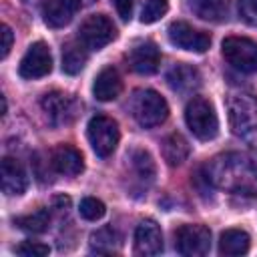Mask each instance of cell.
Returning a JSON list of instances; mask_svg holds the SVG:
<instances>
[{
  "instance_id": "d4e9b609",
  "label": "cell",
  "mask_w": 257,
  "mask_h": 257,
  "mask_svg": "<svg viewBox=\"0 0 257 257\" xmlns=\"http://www.w3.org/2000/svg\"><path fill=\"white\" fill-rule=\"evenodd\" d=\"M116 243H118V235L110 227H102L90 235V245H92V251L96 253H112L116 249Z\"/></svg>"
},
{
  "instance_id": "83f0119b",
  "label": "cell",
  "mask_w": 257,
  "mask_h": 257,
  "mask_svg": "<svg viewBox=\"0 0 257 257\" xmlns=\"http://www.w3.org/2000/svg\"><path fill=\"white\" fill-rule=\"evenodd\" d=\"M16 253L24 255V257H44L50 253V247L40 243V241H22L16 247Z\"/></svg>"
},
{
  "instance_id": "d6a6232c",
  "label": "cell",
  "mask_w": 257,
  "mask_h": 257,
  "mask_svg": "<svg viewBox=\"0 0 257 257\" xmlns=\"http://www.w3.org/2000/svg\"><path fill=\"white\" fill-rule=\"evenodd\" d=\"M86 2H94V0H86Z\"/></svg>"
},
{
  "instance_id": "7c38bea8",
  "label": "cell",
  "mask_w": 257,
  "mask_h": 257,
  "mask_svg": "<svg viewBox=\"0 0 257 257\" xmlns=\"http://www.w3.org/2000/svg\"><path fill=\"white\" fill-rule=\"evenodd\" d=\"M126 58H128L131 68L139 74H153L159 70V64H161V52H159L157 44H153L149 40L137 42L131 48V52L126 54Z\"/></svg>"
},
{
  "instance_id": "ac0fdd59",
  "label": "cell",
  "mask_w": 257,
  "mask_h": 257,
  "mask_svg": "<svg viewBox=\"0 0 257 257\" xmlns=\"http://www.w3.org/2000/svg\"><path fill=\"white\" fill-rule=\"evenodd\" d=\"M120 90H122V80L116 68L106 66L96 74L94 84H92V94L96 100H102V102L114 100L120 94Z\"/></svg>"
},
{
  "instance_id": "f546056e",
  "label": "cell",
  "mask_w": 257,
  "mask_h": 257,
  "mask_svg": "<svg viewBox=\"0 0 257 257\" xmlns=\"http://www.w3.org/2000/svg\"><path fill=\"white\" fill-rule=\"evenodd\" d=\"M2 50H0V58H6L8 56V52H10V48H12V40H14V34H12V28L8 26V24H2Z\"/></svg>"
},
{
  "instance_id": "9a60e30c",
  "label": "cell",
  "mask_w": 257,
  "mask_h": 257,
  "mask_svg": "<svg viewBox=\"0 0 257 257\" xmlns=\"http://www.w3.org/2000/svg\"><path fill=\"white\" fill-rule=\"evenodd\" d=\"M50 167L64 177H76L78 173H82L84 161L80 151L74 149L72 145H58L50 153Z\"/></svg>"
},
{
  "instance_id": "ffe728a7",
  "label": "cell",
  "mask_w": 257,
  "mask_h": 257,
  "mask_svg": "<svg viewBox=\"0 0 257 257\" xmlns=\"http://www.w3.org/2000/svg\"><path fill=\"white\" fill-rule=\"evenodd\" d=\"M187 8L207 22H223L227 18V0H187Z\"/></svg>"
},
{
  "instance_id": "9c48e42d",
  "label": "cell",
  "mask_w": 257,
  "mask_h": 257,
  "mask_svg": "<svg viewBox=\"0 0 257 257\" xmlns=\"http://www.w3.org/2000/svg\"><path fill=\"white\" fill-rule=\"evenodd\" d=\"M175 247L187 257L207 255L211 249V231L205 225H181L175 231Z\"/></svg>"
},
{
  "instance_id": "e0dca14e",
  "label": "cell",
  "mask_w": 257,
  "mask_h": 257,
  "mask_svg": "<svg viewBox=\"0 0 257 257\" xmlns=\"http://www.w3.org/2000/svg\"><path fill=\"white\" fill-rule=\"evenodd\" d=\"M80 8V0H46L42 6V18L50 28L66 26Z\"/></svg>"
},
{
  "instance_id": "2e32d148",
  "label": "cell",
  "mask_w": 257,
  "mask_h": 257,
  "mask_svg": "<svg viewBox=\"0 0 257 257\" xmlns=\"http://www.w3.org/2000/svg\"><path fill=\"white\" fill-rule=\"evenodd\" d=\"M167 84L179 94H191L201 86V74L195 66L187 64V62H179L169 68Z\"/></svg>"
},
{
  "instance_id": "5bb4252c",
  "label": "cell",
  "mask_w": 257,
  "mask_h": 257,
  "mask_svg": "<svg viewBox=\"0 0 257 257\" xmlns=\"http://www.w3.org/2000/svg\"><path fill=\"white\" fill-rule=\"evenodd\" d=\"M0 179H2V191L8 197H18L28 187V177L18 159L4 157L0 165Z\"/></svg>"
},
{
  "instance_id": "8992f818",
  "label": "cell",
  "mask_w": 257,
  "mask_h": 257,
  "mask_svg": "<svg viewBox=\"0 0 257 257\" xmlns=\"http://www.w3.org/2000/svg\"><path fill=\"white\" fill-rule=\"evenodd\" d=\"M86 133H88V141H90L92 151L102 159L114 153V149L118 145V139H120L116 120H112L110 116H104V114L92 116L88 120V131Z\"/></svg>"
},
{
  "instance_id": "484cf974",
  "label": "cell",
  "mask_w": 257,
  "mask_h": 257,
  "mask_svg": "<svg viewBox=\"0 0 257 257\" xmlns=\"http://www.w3.org/2000/svg\"><path fill=\"white\" fill-rule=\"evenodd\" d=\"M169 10V2L167 0H145L143 8H141V22L143 24H153L157 20H161Z\"/></svg>"
},
{
  "instance_id": "52a82bcc",
  "label": "cell",
  "mask_w": 257,
  "mask_h": 257,
  "mask_svg": "<svg viewBox=\"0 0 257 257\" xmlns=\"http://www.w3.org/2000/svg\"><path fill=\"white\" fill-rule=\"evenodd\" d=\"M40 106L52 126H62V124L72 122L78 112V100L72 94L62 92V90L46 92L40 100Z\"/></svg>"
},
{
  "instance_id": "6da1fadb",
  "label": "cell",
  "mask_w": 257,
  "mask_h": 257,
  "mask_svg": "<svg viewBox=\"0 0 257 257\" xmlns=\"http://www.w3.org/2000/svg\"><path fill=\"white\" fill-rule=\"evenodd\" d=\"M211 187L235 195L257 197V165L241 153H225L209 161L203 169Z\"/></svg>"
},
{
  "instance_id": "ba28073f",
  "label": "cell",
  "mask_w": 257,
  "mask_h": 257,
  "mask_svg": "<svg viewBox=\"0 0 257 257\" xmlns=\"http://www.w3.org/2000/svg\"><path fill=\"white\" fill-rule=\"evenodd\" d=\"M116 36L114 24L108 20L104 14H92L88 16L80 28H78V40L88 48V50H100L106 44H110Z\"/></svg>"
},
{
  "instance_id": "603a6c76",
  "label": "cell",
  "mask_w": 257,
  "mask_h": 257,
  "mask_svg": "<svg viewBox=\"0 0 257 257\" xmlns=\"http://www.w3.org/2000/svg\"><path fill=\"white\" fill-rule=\"evenodd\" d=\"M86 64V46L78 42H68L62 48V72L78 74Z\"/></svg>"
},
{
  "instance_id": "8fae6325",
  "label": "cell",
  "mask_w": 257,
  "mask_h": 257,
  "mask_svg": "<svg viewBox=\"0 0 257 257\" xmlns=\"http://www.w3.org/2000/svg\"><path fill=\"white\" fill-rule=\"evenodd\" d=\"M171 44L189 52H205L211 46V36L203 30L193 28L187 22H173L167 30Z\"/></svg>"
},
{
  "instance_id": "4fadbf2b",
  "label": "cell",
  "mask_w": 257,
  "mask_h": 257,
  "mask_svg": "<svg viewBox=\"0 0 257 257\" xmlns=\"http://www.w3.org/2000/svg\"><path fill=\"white\" fill-rule=\"evenodd\" d=\"M163 251V233L153 219H145L135 229V253L139 255H159Z\"/></svg>"
},
{
  "instance_id": "4316f807",
  "label": "cell",
  "mask_w": 257,
  "mask_h": 257,
  "mask_svg": "<svg viewBox=\"0 0 257 257\" xmlns=\"http://www.w3.org/2000/svg\"><path fill=\"white\" fill-rule=\"evenodd\" d=\"M78 213L82 219L86 221H98L104 213H106V207L100 199H94V197H86L80 201V207H78Z\"/></svg>"
},
{
  "instance_id": "44dd1931",
  "label": "cell",
  "mask_w": 257,
  "mask_h": 257,
  "mask_svg": "<svg viewBox=\"0 0 257 257\" xmlns=\"http://www.w3.org/2000/svg\"><path fill=\"white\" fill-rule=\"evenodd\" d=\"M251 239L243 229H227L221 233L219 239V253L221 255H245L249 251Z\"/></svg>"
},
{
  "instance_id": "cb8c5ba5",
  "label": "cell",
  "mask_w": 257,
  "mask_h": 257,
  "mask_svg": "<svg viewBox=\"0 0 257 257\" xmlns=\"http://www.w3.org/2000/svg\"><path fill=\"white\" fill-rule=\"evenodd\" d=\"M14 225H18L22 231H28V233H44L50 225V213L48 209H38L34 213L16 217Z\"/></svg>"
},
{
  "instance_id": "277c9868",
  "label": "cell",
  "mask_w": 257,
  "mask_h": 257,
  "mask_svg": "<svg viewBox=\"0 0 257 257\" xmlns=\"http://www.w3.org/2000/svg\"><path fill=\"white\" fill-rule=\"evenodd\" d=\"M185 120L189 131L199 141H211L219 133V120L213 104L203 96H193L185 108Z\"/></svg>"
},
{
  "instance_id": "1f68e13d",
  "label": "cell",
  "mask_w": 257,
  "mask_h": 257,
  "mask_svg": "<svg viewBox=\"0 0 257 257\" xmlns=\"http://www.w3.org/2000/svg\"><path fill=\"white\" fill-rule=\"evenodd\" d=\"M251 161L257 165V145H253V157H251Z\"/></svg>"
},
{
  "instance_id": "f1b7e54d",
  "label": "cell",
  "mask_w": 257,
  "mask_h": 257,
  "mask_svg": "<svg viewBox=\"0 0 257 257\" xmlns=\"http://www.w3.org/2000/svg\"><path fill=\"white\" fill-rule=\"evenodd\" d=\"M239 14L247 24L257 26V0H239Z\"/></svg>"
},
{
  "instance_id": "7a4b0ae2",
  "label": "cell",
  "mask_w": 257,
  "mask_h": 257,
  "mask_svg": "<svg viewBox=\"0 0 257 257\" xmlns=\"http://www.w3.org/2000/svg\"><path fill=\"white\" fill-rule=\"evenodd\" d=\"M227 108L233 133L251 147L257 145V98L249 92H231Z\"/></svg>"
},
{
  "instance_id": "30bf717a",
  "label": "cell",
  "mask_w": 257,
  "mask_h": 257,
  "mask_svg": "<svg viewBox=\"0 0 257 257\" xmlns=\"http://www.w3.org/2000/svg\"><path fill=\"white\" fill-rule=\"evenodd\" d=\"M52 70V54H50V48L44 44V42H34L28 46V50L24 52L22 60H20V66H18V72L22 78H28V80H34V78H42L46 76L48 72Z\"/></svg>"
},
{
  "instance_id": "d6986e66",
  "label": "cell",
  "mask_w": 257,
  "mask_h": 257,
  "mask_svg": "<svg viewBox=\"0 0 257 257\" xmlns=\"http://www.w3.org/2000/svg\"><path fill=\"white\" fill-rule=\"evenodd\" d=\"M128 165H131V171L135 173V179L141 183V185H151L155 181V175H157V167H155V161L151 157L149 151L145 149H133L128 155Z\"/></svg>"
},
{
  "instance_id": "7402d4cb",
  "label": "cell",
  "mask_w": 257,
  "mask_h": 257,
  "mask_svg": "<svg viewBox=\"0 0 257 257\" xmlns=\"http://www.w3.org/2000/svg\"><path fill=\"white\" fill-rule=\"evenodd\" d=\"M163 157L167 161V165L171 167H179L185 163V159L189 157V143L185 141L183 135L173 133L163 141Z\"/></svg>"
},
{
  "instance_id": "4dcf8cb0",
  "label": "cell",
  "mask_w": 257,
  "mask_h": 257,
  "mask_svg": "<svg viewBox=\"0 0 257 257\" xmlns=\"http://www.w3.org/2000/svg\"><path fill=\"white\" fill-rule=\"evenodd\" d=\"M114 8L120 16V20H131V14H133V0H114Z\"/></svg>"
},
{
  "instance_id": "5b68a950",
  "label": "cell",
  "mask_w": 257,
  "mask_h": 257,
  "mask_svg": "<svg viewBox=\"0 0 257 257\" xmlns=\"http://www.w3.org/2000/svg\"><path fill=\"white\" fill-rule=\"evenodd\" d=\"M223 58L235 70L251 74L257 70V42L245 36H229L221 44Z\"/></svg>"
},
{
  "instance_id": "3957f363",
  "label": "cell",
  "mask_w": 257,
  "mask_h": 257,
  "mask_svg": "<svg viewBox=\"0 0 257 257\" xmlns=\"http://www.w3.org/2000/svg\"><path fill=\"white\" fill-rule=\"evenodd\" d=\"M131 112L135 116V120L145 126H157L161 122L167 120L169 116V104L167 100L153 88H139L133 92L131 98Z\"/></svg>"
}]
</instances>
